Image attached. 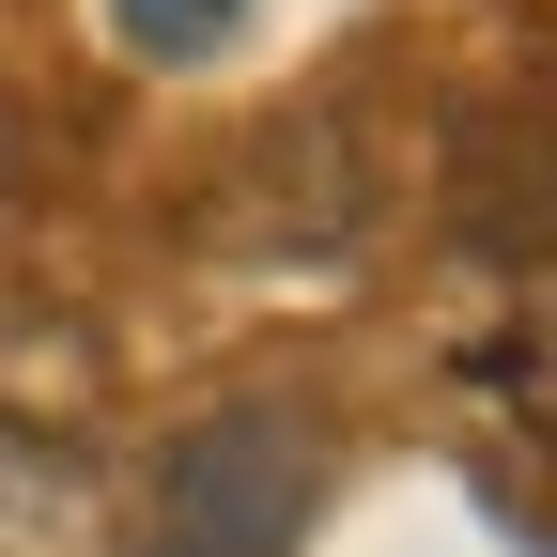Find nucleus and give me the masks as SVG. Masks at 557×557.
I'll return each instance as SVG.
<instances>
[{
	"mask_svg": "<svg viewBox=\"0 0 557 557\" xmlns=\"http://www.w3.org/2000/svg\"><path fill=\"white\" fill-rule=\"evenodd\" d=\"M325 480H341V449L295 403H218L139 480V557H295L325 527Z\"/></svg>",
	"mask_w": 557,
	"mask_h": 557,
	"instance_id": "nucleus-1",
	"label": "nucleus"
},
{
	"mask_svg": "<svg viewBox=\"0 0 557 557\" xmlns=\"http://www.w3.org/2000/svg\"><path fill=\"white\" fill-rule=\"evenodd\" d=\"M0 557H94V465L32 418H0Z\"/></svg>",
	"mask_w": 557,
	"mask_h": 557,
	"instance_id": "nucleus-2",
	"label": "nucleus"
},
{
	"mask_svg": "<svg viewBox=\"0 0 557 557\" xmlns=\"http://www.w3.org/2000/svg\"><path fill=\"white\" fill-rule=\"evenodd\" d=\"M465 372H480V387H496V403L527 418V434L557 449V263H527V295H511L496 325L465 341Z\"/></svg>",
	"mask_w": 557,
	"mask_h": 557,
	"instance_id": "nucleus-3",
	"label": "nucleus"
},
{
	"mask_svg": "<svg viewBox=\"0 0 557 557\" xmlns=\"http://www.w3.org/2000/svg\"><path fill=\"white\" fill-rule=\"evenodd\" d=\"M233 32H248V0H109V47L156 62V78H201Z\"/></svg>",
	"mask_w": 557,
	"mask_h": 557,
	"instance_id": "nucleus-4",
	"label": "nucleus"
}]
</instances>
